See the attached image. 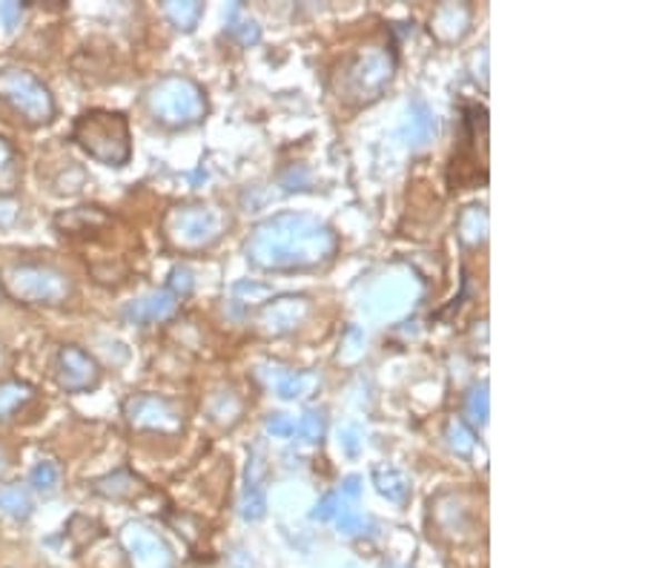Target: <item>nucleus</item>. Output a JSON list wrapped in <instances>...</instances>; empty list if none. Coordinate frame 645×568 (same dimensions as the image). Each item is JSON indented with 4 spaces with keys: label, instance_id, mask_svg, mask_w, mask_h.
<instances>
[{
    "label": "nucleus",
    "instance_id": "nucleus-18",
    "mask_svg": "<svg viewBox=\"0 0 645 568\" xmlns=\"http://www.w3.org/2000/svg\"><path fill=\"white\" fill-rule=\"evenodd\" d=\"M258 377L265 379L281 399H296L301 397L310 385V377L301 373V370H285V368H261Z\"/></svg>",
    "mask_w": 645,
    "mask_h": 568
},
{
    "label": "nucleus",
    "instance_id": "nucleus-10",
    "mask_svg": "<svg viewBox=\"0 0 645 568\" xmlns=\"http://www.w3.org/2000/svg\"><path fill=\"white\" fill-rule=\"evenodd\" d=\"M121 548L132 568H176L172 548L147 522H127L121 528Z\"/></svg>",
    "mask_w": 645,
    "mask_h": 568
},
{
    "label": "nucleus",
    "instance_id": "nucleus-6",
    "mask_svg": "<svg viewBox=\"0 0 645 568\" xmlns=\"http://www.w3.org/2000/svg\"><path fill=\"white\" fill-rule=\"evenodd\" d=\"M396 72L394 52H387L381 47L361 49L359 56H354L341 69L339 98L350 103H370L390 87Z\"/></svg>",
    "mask_w": 645,
    "mask_h": 568
},
{
    "label": "nucleus",
    "instance_id": "nucleus-5",
    "mask_svg": "<svg viewBox=\"0 0 645 568\" xmlns=\"http://www.w3.org/2000/svg\"><path fill=\"white\" fill-rule=\"evenodd\" d=\"M0 288L12 301L58 308L72 296V279L47 261H14L0 276Z\"/></svg>",
    "mask_w": 645,
    "mask_h": 568
},
{
    "label": "nucleus",
    "instance_id": "nucleus-29",
    "mask_svg": "<svg viewBox=\"0 0 645 568\" xmlns=\"http://www.w3.org/2000/svg\"><path fill=\"white\" fill-rule=\"evenodd\" d=\"M336 522H339V531L347 537H356V535H365V528L370 526V522L365 520V514L356 511L350 502L341 500L339 506V514H336Z\"/></svg>",
    "mask_w": 645,
    "mask_h": 568
},
{
    "label": "nucleus",
    "instance_id": "nucleus-34",
    "mask_svg": "<svg viewBox=\"0 0 645 568\" xmlns=\"http://www.w3.org/2000/svg\"><path fill=\"white\" fill-rule=\"evenodd\" d=\"M21 18H23L21 3H0V27L7 29V32H12V29L21 23Z\"/></svg>",
    "mask_w": 645,
    "mask_h": 568
},
{
    "label": "nucleus",
    "instance_id": "nucleus-24",
    "mask_svg": "<svg viewBox=\"0 0 645 568\" xmlns=\"http://www.w3.org/2000/svg\"><path fill=\"white\" fill-rule=\"evenodd\" d=\"M207 413H210V419L216 425H225V428H230V425H236L238 417H241V399H238L232 390H218L216 397L210 399V408H207Z\"/></svg>",
    "mask_w": 645,
    "mask_h": 568
},
{
    "label": "nucleus",
    "instance_id": "nucleus-28",
    "mask_svg": "<svg viewBox=\"0 0 645 568\" xmlns=\"http://www.w3.org/2000/svg\"><path fill=\"white\" fill-rule=\"evenodd\" d=\"M445 439H448L450 451L459 454V457H470V454H474L476 439H474V434L468 431V425H465L463 419H450L448 428H445Z\"/></svg>",
    "mask_w": 645,
    "mask_h": 568
},
{
    "label": "nucleus",
    "instance_id": "nucleus-25",
    "mask_svg": "<svg viewBox=\"0 0 645 568\" xmlns=\"http://www.w3.org/2000/svg\"><path fill=\"white\" fill-rule=\"evenodd\" d=\"M58 482H61V471L54 466L52 459H41L38 466L29 471V488L34 494H43V497H52L58 491Z\"/></svg>",
    "mask_w": 645,
    "mask_h": 568
},
{
    "label": "nucleus",
    "instance_id": "nucleus-35",
    "mask_svg": "<svg viewBox=\"0 0 645 568\" xmlns=\"http://www.w3.org/2000/svg\"><path fill=\"white\" fill-rule=\"evenodd\" d=\"M170 288H172L170 290L172 296H178V293L187 296V293H190V290H192V273H190V270H187V268L172 270V273H170Z\"/></svg>",
    "mask_w": 645,
    "mask_h": 568
},
{
    "label": "nucleus",
    "instance_id": "nucleus-1",
    "mask_svg": "<svg viewBox=\"0 0 645 568\" xmlns=\"http://www.w3.org/2000/svg\"><path fill=\"white\" fill-rule=\"evenodd\" d=\"M339 250V239L330 227L307 212H279L261 221L247 241V259L258 270L287 273V270L321 268Z\"/></svg>",
    "mask_w": 645,
    "mask_h": 568
},
{
    "label": "nucleus",
    "instance_id": "nucleus-3",
    "mask_svg": "<svg viewBox=\"0 0 645 568\" xmlns=\"http://www.w3.org/2000/svg\"><path fill=\"white\" fill-rule=\"evenodd\" d=\"M0 110L27 130H38L58 118V101L32 69L9 63L0 67Z\"/></svg>",
    "mask_w": 645,
    "mask_h": 568
},
{
    "label": "nucleus",
    "instance_id": "nucleus-7",
    "mask_svg": "<svg viewBox=\"0 0 645 568\" xmlns=\"http://www.w3.org/2000/svg\"><path fill=\"white\" fill-rule=\"evenodd\" d=\"M163 239L170 241L176 250L183 253H196V250H205V247L216 245L221 239V230H225V216L221 210L210 205H181L172 207L167 216H163Z\"/></svg>",
    "mask_w": 645,
    "mask_h": 568
},
{
    "label": "nucleus",
    "instance_id": "nucleus-4",
    "mask_svg": "<svg viewBox=\"0 0 645 568\" xmlns=\"http://www.w3.org/2000/svg\"><path fill=\"white\" fill-rule=\"evenodd\" d=\"M143 107L163 130H187L207 116V96L192 78L163 76L143 92Z\"/></svg>",
    "mask_w": 645,
    "mask_h": 568
},
{
    "label": "nucleus",
    "instance_id": "nucleus-27",
    "mask_svg": "<svg viewBox=\"0 0 645 568\" xmlns=\"http://www.w3.org/2000/svg\"><path fill=\"white\" fill-rule=\"evenodd\" d=\"M227 34H230L232 41H238L241 47H250V43H258L261 38V29L252 18H241V9L232 7L230 21H227Z\"/></svg>",
    "mask_w": 645,
    "mask_h": 568
},
{
    "label": "nucleus",
    "instance_id": "nucleus-23",
    "mask_svg": "<svg viewBox=\"0 0 645 568\" xmlns=\"http://www.w3.org/2000/svg\"><path fill=\"white\" fill-rule=\"evenodd\" d=\"M456 230H459V239L465 245H483L488 239V212H485V207H468V210H463Z\"/></svg>",
    "mask_w": 645,
    "mask_h": 568
},
{
    "label": "nucleus",
    "instance_id": "nucleus-14",
    "mask_svg": "<svg viewBox=\"0 0 645 568\" xmlns=\"http://www.w3.org/2000/svg\"><path fill=\"white\" fill-rule=\"evenodd\" d=\"M436 136V118L434 112L428 110V103L421 101V98H414L408 107V121L401 127V138H405V145L410 150H419L428 141H434Z\"/></svg>",
    "mask_w": 645,
    "mask_h": 568
},
{
    "label": "nucleus",
    "instance_id": "nucleus-17",
    "mask_svg": "<svg viewBox=\"0 0 645 568\" xmlns=\"http://www.w3.org/2000/svg\"><path fill=\"white\" fill-rule=\"evenodd\" d=\"M34 399V388L23 379H0V425L9 422Z\"/></svg>",
    "mask_w": 645,
    "mask_h": 568
},
{
    "label": "nucleus",
    "instance_id": "nucleus-37",
    "mask_svg": "<svg viewBox=\"0 0 645 568\" xmlns=\"http://www.w3.org/2000/svg\"><path fill=\"white\" fill-rule=\"evenodd\" d=\"M359 491H361V479L359 477H347L345 479V494L350 497V500H356L359 497Z\"/></svg>",
    "mask_w": 645,
    "mask_h": 568
},
{
    "label": "nucleus",
    "instance_id": "nucleus-15",
    "mask_svg": "<svg viewBox=\"0 0 645 568\" xmlns=\"http://www.w3.org/2000/svg\"><path fill=\"white\" fill-rule=\"evenodd\" d=\"M138 477L132 471H127V468H118V471L107 474V477H98L96 482H92V491L98 494V497H103V500H112V502H121V500H132L138 494Z\"/></svg>",
    "mask_w": 645,
    "mask_h": 568
},
{
    "label": "nucleus",
    "instance_id": "nucleus-2",
    "mask_svg": "<svg viewBox=\"0 0 645 568\" xmlns=\"http://www.w3.org/2000/svg\"><path fill=\"white\" fill-rule=\"evenodd\" d=\"M69 141L92 161L121 170L132 158V132L123 112L87 110L76 118Z\"/></svg>",
    "mask_w": 645,
    "mask_h": 568
},
{
    "label": "nucleus",
    "instance_id": "nucleus-20",
    "mask_svg": "<svg viewBox=\"0 0 645 568\" xmlns=\"http://www.w3.org/2000/svg\"><path fill=\"white\" fill-rule=\"evenodd\" d=\"M32 494L27 486L18 482H7L0 486V514L9 520H29L32 517Z\"/></svg>",
    "mask_w": 645,
    "mask_h": 568
},
{
    "label": "nucleus",
    "instance_id": "nucleus-38",
    "mask_svg": "<svg viewBox=\"0 0 645 568\" xmlns=\"http://www.w3.org/2000/svg\"><path fill=\"white\" fill-rule=\"evenodd\" d=\"M341 446H345L347 454H356L359 451V439H356L354 431H345L341 434Z\"/></svg>",
    "mask_w": 645,
    "mask_h": 568
},
{
    "label": "nucleus",
    "instance_id": "nucleus-8",
    "mask_svg": "<svg viewBox=\"0 0 645 568\" xmlns=\"http://www.w3.org/2000/svg\"><path fill=\"white\" fill-rule=\"evenodd\" d=\"M123 419L132 431L172 437L183 428V413L172 399L161 393H132L123 402Z\"/></svg>",
    "mask_w": 645,
    "mask_h": 568
},
{
    "label": "nucleus",
    "instance_id": "nucleus-40",
    "mask_svg": "<svg viewBox=\"0 0 645 568\" xmlns=\"http://www.w3.org/2000/svg\"><path fill=\"white\" fill-rule=\"evenodd\" d=\"M385 568H405V566H385Z\"/></svg>",
    "mask_w": 645,
    "mask_h": 568
},
{
    "label": "nucleus",
    "instance_id": "nucleus-16",
    "mask_svg": "<svg viewBox=\"0 0 645 568\" xmlns=\"http://www.w3.org/2000/svg\"><path fill=\"white\" fill-rule=\"evenodd\" d=\"M23 179L21 152L14 150V145L7 136H0V199L14 196Z\"/></svg>",
    "mask_w": 645,
    "mask_h": 568
},
{
    "label": "nucleus",
    "instance_id": "nucleus-22",
    "mask_svg": "<svg viewBox=\"0 0 645 568\" xmlns=\"http://www.w3.org/2000/svg\"><path fill=\"white\" fill-rule=\"evenodd\" d=\"M201 14H205V3H198V0H167L163 3V18L183 32L196 29Z\"/></svg>",
    "mask_w": 645,
    "mask_h": 568
},
{
    "label": "nucleus",
    "instance_id": "nucleus-13",
    "mask_svg": "<svg viewBox=\"0 0 645 568\" xmlns=\"http://www.w3.org/2000/svg\"><path fill=\"white\" fill-rule=\"evenodd\" d=\"M470 27V9L465 3H441L430 18V32L439 38L441 43L459 41Z\"/></svg>",
    "mask_w": 645,
    "mask_h": 568
},
{
    "label": "nucleus",
    "instance_id": "nucleus-21",
    "mask_svg": "<svg viewBox=\"0 0 645 568\" xmlns=\"http://www.w3.org/2000/svg\"><path fill=\"white\" fill-rule=\"evenodd\" d=\"M376 488H379L381 497H387L390 502L401 506V502H408L410 497V479L394 466H381L374 471Z\"/></svg>",
    "mask_w": 645,
    "mask_h": 568
},
{
    "label": "nucleus",
    "instance_id": "nucleus-12",
    "mask_svg": "<svg viewBox=\"0 0 645 568\" xmlns=\"http://www.w3.org/2000/svg\"><path fill=\"white\" fill-rule=\"evenodd\" d=\"M176 313H178V296H172L170 290H152V293L141 296V299L129 301L127 308H123V322L143 328V325L170 322Z\"/></svg>",
    "mask_w": 645,
    "mask_h": 568
},
{
    "label": "nucleus",
    "instance_id": "nucleus-30",
    "mask_svg": "<svg viewBox=\"0 0 645 568\" xmlns=\"http://www.w3.org/2000/svg\"><path fill=\"white\" fill-rule=\"evenodd\" d=\"M296 434H299L301 442H319L325 437V417H321V411H307L299 419V425H296Z\"/></svg>",
    "mask_w": 645,
    "mask_h": 568
},
{
    "label": "nucleus",
    "instance_id": "nucleus-26",
    "mask_svg": "<svg viewBox=\"0 0 645 568\" xmlns=\"http://www.w3.org/2000/svg\"><path fill=\"white\" fill-rule=\"evenodd\" d=\"M488 411H490L488 385L485 382L474 385V388L468 390V397H465V417H468L476 428H485V422H488Z\"/></svg>",
    "mask_w": 645,
    "mask_h": 568
},
{
    "label": "nucleus",
    "instance_id": "nucleus-9",
    "mask_svg": "<svg viewBox=\"0 0 645 568\" xmlns=\"http://www.w3.org/2000/svg\"><path fill=\"white\" fill-rule=\"evenodd\" d=\"M54 382L67 393H89L96 390L103 379V370L98 359L89 350L78 348V345H63L54 353Z\"/></svg>",
    "mask_w": 645,
    "mask_h": 568
},
{
    "label": "nucleus",
    "instance_id": "nucleus-32",
    "mask_svg": "<svg viewBox=\"0 0 645 568\" xmlns=\"http://www.w3.org/2000/svg\"><path fill=\"white\" fill-rule=\"evenodd\" d=\"M267 434H270V437L287 439L296 434V422H292L290 417H285V413H272V417H267Z\"/></svg>",
    "mask_w": 645,
    "mask_h": 568
},
{
    "label": "nucleus",
    "instance_id": "nucleus-33",
    "mask_svg": "<svg viewBox=\"0 0 645 568\" xmlns=\"http://www.w3.org/2000/svg\"><path fill=\"white\" fill-rule=\"evenodd\" d=\"M339 506H341L339 494H325L319 500V506H316V511H312V517H316V520H336Z\"/></svg>",
    "mask_w": 645,
    "mask_h": 568
},
{
    "label": "nucleus",
    "instance_id": "nucleus-19",
    "mask_svg": "<svg viewBox=\"0 0 645 568\" xmlns=\"http://www.w3.org/2000/svg\"><path fill=\"white\" fill-rule=\"evenodd\" d=\"M54 225L61 227L63 236L67 233H89V230H98V227L109 225V216L101 212L98 207H76V210L61 212Z\"/></svg>",
    "mask_w": 645,
    "mask_h": 568
},
{
    "label": "nucleus",
    "instance_id": "nucleus-31",
    "mask_svg": "<svg viewBox=\"0 0 645 568\" xmlns=\"http://www.w3.org/2000/svg\"><path fill=\"white\" fill-rule=\"evenodd\" d=\"M265 511H267L265 491H245V497H241V517H245V520H261Z\"/></svg>",
    "mask_w": 645,
    "mask_h": 568
},
{
    "label": "nucleus",
    "instance_id": "nucleus-36",
    "mask_svg": "<svg viewBox=\"0 0 645 568\" xmlns=\"http://www.w3.org/2000/svg\"><path fill=\"white\" fill-rule=\"evenodd\" d=\"M281 185H285V190H305V185H307V172H305V170L296 172V167H292V170L287 172L285 179H281Z\"/></svg>",
    "mask_w": 645,
    "mask_h": 568
},
{
    "label": "nucleus",
    "instance_id": "nucleus-11",
    "mask_svg": "<svg viewBox=\"0 0 645 568\" xmlns=\"http://www.w3.org/2000/svg\"><path fill=\"white\" fill-rule=\"evenodd\" d=\"M307 313H310V301L305 296H281V299L270 301L261 316H258V325L265 333L285 336L290 330H296L299 325H305Z\"/></svg>",
    "mask_w": 645,
    "mask_h": 568
},
{
    "label": "nucleus",
    "instance_id": "nucleus-39",
    "mask_svg": "<svg viewBox=\"0 0 645 568\" xmlns=\"http://www.w3.org/2000/svg\"><path fill=\"white\" fill-rule=\"evenodd\" d=\"M9 466H12V454H9V448L0 442V477L9 471Z\"/></svg>",
    "mask_w": 645,
    "mask_h": 568
}]
</instances>
